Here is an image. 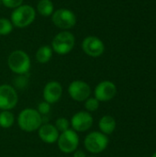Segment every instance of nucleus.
Wrapping results in <instances>:
<instances>
[{
	"mask_svg": "<svg viewBox=\"0 0 156 157\" xmlns=\"http://www.w3.org/2000/svg\"><path fill=\"white\" fill-rule=\"evenodd\" d=\"M17 124L19 128L27 132H32L42 125V116L34 109H25L18 114Z\"/></svg>",
	"mask_w": 156,
	"mask_h": 157,
	"instance_id": "1",
	"label": "nucleus"
},
{
	"mask_svg": "<svg viewBox=\"0 0 156 157\" xmlns=\"http://www.w3.org/2000/svg\"><path fill=\"white\" fill-rule=\"evenodd\" d=\"M7 65L13 73L17 75H26L30 68V59L25 52L17 50L9 54Z\"/></svg>",
	"mask_w": 156,
	"mask_h": 157,
	"instance_id": "2",
	"label": "nucleus"
},
{
	"mask_svg": "<svg viewBox=\"0 0 156 157\" xmlns=\"http://www.w3.org/2000/svg\"><path fill=\"white\" fill-rule=\"evenodd\" d=\"M36 17L35 9L29 5H21L15 8L11 14V22L17 28H25L29 26Z\"/></svg>",
	"mask_w": 156,
	"mask_h": 157,
	"instance_id": "3",
	"label": "nucleus"
},
{
	"mask_svg": "<svg viewBox=\"0 0 156 157\" xmlns=\"http://www.w3.org/2000/svg\"><path fill=\"white\" fill-rule=\"evenodd\" d=\"M74 43L75 38L74 34L68 30H63L52 39L51 49L60 55H65L74 49Z\"/></svg>",
	"mask_w": 156,
	"mask_h": 157,
	"instance_id": "4",
	"label": "nucleus"
},
{
	"mask_svg": "<svg viewBox=\"0 0 156 157\" xmlns=\"http://www.w3.org/2000/svg\"><path fill=\"white\" fill-rule=\"evenodd\" d=\"M84 144L85 148L88 152L92 154H99L107 148L108 144V138L102 132H92L85 138Z\"/></svg>",
	"mask_w": 156,
	"mask_h": 157,
	"instance_id": "5",
	"label": "nucleus"
},
{
	"mask_svg": "<svg viewBox=\"0 0 156 157\" xmlns=\"http://www.w3.org/2000/svg\"><path fill=\"white\" fill-rule=\"evenodd\" d=\"M52 23L63 30H68L76 24V17L74 13L67 8H60L53 11L51 15Z\"/></svg>",
	"mask_w": 156,
	"mask_h": 157,
	"instance_id": "6",
	"label": "nucleus"
},
{
	"mask_svg": "<svg viewBox=\"0 0 156 157\" xmlns=\"http://www.w3.org/2000/svg\"><path fill=\"white\" fill-rule=\"evenodd\" d=\"M57 144L61 152L64 154L74 153L79 145V137L73 129L61 132L57 140Z\"/></svg>",
	"mask_w": 156,
	"mask_h": 157,
	"instance_id": "7",
	"label": "nucleus"
},
{
	"mask_svg": "<svg viewBox=\"0 0 156 157\" xmlns=\"http://www.w3.org/2000/svg\"><path fill=\"white\" fill-rule=\"evenodd\" d=\"M18 96L16 89L9 85L0 86V109L10 110L16 107Z\"/></svg>",
	"mask_w": 156,
	"mask_h": 157,
	"instance_id": "8",
	"label": "nucleus"
},
{
	"mask_svg": "<svg viewBox=\"0 0 156 157\" xmlns=\"http://www.w3.org/2000/svg\"><path fill=\"white\" fill-rule=\"evenodd\" d=\"M68 93L72 99L82 102L86 101L89 98L91 94V88L86 82L82 80H74L69 85Z\"/></svg>",
	"mask_w": 156,
	"mask_h": 157,
	"instance_id": "9",
	"label": "nucleus"
},
{
	"mask_svg": "<svg viewBox=\"0 0 156 157\" xmlns=\"http://www.w3.org/2000/svg\"><path fill=\"white\" fill-rule=\"evenodd\" d=\"M82 49L86 54L91 57H98L103 54L105 45L103 41L95 36H88L85 38L82 43Z\"/></svg>",
	"mask_w": 156,
	"mask_h": 157,
	"instance_id": "10",
	"label": "nucleus"
},
{
	"mask_svg": "<svg viewBox=\"0 0 156 157\" xmlns=\"http://www.w3.org/2000/svg\"><path fill=\"white\" fill-rule=\"evenodd\" d=\"M70 125L74 132H86L93 125V117L87 111H78L72 117Z\"/></svg>",
	"mask_w": 156,
	"mask_h": 157,
	"instance_id": "11",
	"label": "nucleus"
},
{
	"mask_svg": "<svg viewBox=\"0 0 156 157\" xmlns=\"http://www.w3.org/2000/svg\"><path fill=\"white\" fill-rule=\"evenodd\" d=\"M117 93V87L115 84L110 81H103L100 82L95 88L94 94L95 98L98 101L106 102L111 100Z\"/></svg>",
	"mask_w": 156,
	"mask_h": 157,
	"instance_id": "12",
	"label": "nucleus"
},
{
	"mask_svg": "<svg viewBox=\"0 0 156 157\" xmlns=\"http://www.w3.org/2000/svg\"><path fill=\"white\" fill-rule=\"evenodd\" d=\"M63 95V86L62 85L57 81H51L48 82L42 92V96L44 98V101L48 102L49 104L56 103L60 100Z\"/></svg>",
	"mask_w": 156,
	"mask_h": 157,
	"instance_id": "13",
	"label": "nucleus"
},
{
	"mask_svg": "<svg viewBox=\"0 0 156 157\" xmlns=\"http://www.w3.org/2000/svg\"><path fill=\"white\" fill-rule=\"evenodd\" d=\"M60 132L56 127L52 124H43L39 128V137L40 140L46 144H51L57 143Z\"/></svg>",
	"mask_w": 156,
	"mask_h": 157,
	"instance_id": "14",
	"label": "nucleus"
},
{
	"mask_svg": "<svg viewBox=\"0 0 156 157\" xmlns=\"http://www.w3.org/2000/svg\"><path fill=\"white\" fill-rule=\"evenodd\" d=\"M98 126H99V129L102 133H104L106 135L111 134L116 129L115 119L108 115L104 116L100 119V121L98 122Z\"/></svg>",
	"mask_w": 156,
	"mask_h": 157,
	"instance_id": "15",
	"label": "nucleus"
},
{
	"mask_svg": "<svg viewBox=\"0 0 156 157\" xmlns=\"http://www.w3.org/2000/svg\"><path fill=\"white\" fill-rule=\"evenodd\" d=\"M52 55V49L50 46H41L40 48L38 49L36 54H35V58L36 61L40 63H48Z\"/></svg>",
	"mask_w": 156,
	"mask_h": 157,
	"instance_id": "16",
	"label": "nucleus"
},
{
	"mask_svg": "<svg viewBox=\"0 0 156 157\" xmlns=\"http://www.w3.org/2000/svg\"><path fill=\"white\" fill-rule=\"evenodd\" d=\"M54 6L51 0H40L37 4V10L42 17L51 16L53 13Z\"/></svg>",
	"mask_w": 156,
	"mask_h": 157,
	"instance_id": "17",
	"label": "nucleus"
},
{
	"mask_svg": "<svg viewBox=\"0 0 156 157\" xmlns=\"http://www.w3.org/2000/svg\"><path fill=\"white\" fill-rule=\"evenodd\" d=\"M15 122V117L9 110H3L0 112V127L8 129L13 126Z\"/></svg>",
	"mask_w": 156,
	"mask_h": 157,
	"instance_id": "18",
	"label": "nucleus"
},
{
	"mask_svg": "<svg viewBox=\"0 0 156 157\" xmlns=\"http://www.w3.org/2000/svg\"><path fill=\"white\" fill-rule=\"evenodd\" d=\"M13 24L12 22L6 18V17H0V35L6 36L11 33L13 30Z\"/></svg>",
	"mask_w": 156,
	"mask_h": 157,
	"instance_id": "19",
	"label": "nucleus"
},
{
	"mask_svg": "<svg viewBox=\"0 0 156 157\" xmlns=\"http://www.w3.org/2000/svg\"><path fill=\"white\" fill-rule=\"evenodd\" d=\"M99 107V101L95 98H88L86 100L85 108L87 112H94L96 111Z\"/></svg>",
	"mask_w": 156,
	"mask_h": 157,
	"instance_id": "20",
	"label": "nucleus"
},
{
	"mask_svg": "<svg viewBox=\"0 0 156 157\" xmlns=\"http://www.w3.org/2000/svg\"><path fill=\"white\" fill-rule=\"evenodd\" d=\"M56 129L58 130L59 132H63L65 131H67L70 127V122L66 118H59L56 120L55 121V125Z\"/></svg>",
	"mask_w": 156,
	"mask_h": 157,
	"instance_id": "21",
	"label": "nucleus"
},
{
	"mask_svg": "<svg viewBox=\"0 0 156 157\" xmlns=\"http://www.w3.org/2000/svg\"><path fill=\"white\" fill-rule=\"evenodd\" d=\"M1 3L7 8H17L23 5V0H1Z\"/></svg>",
	"mask_w": 156,
	"mask_h": 157,
	"instance_id": "22",
	"label": "nucleus"
},
{
	"mask_svg": "<svg viewBox=\"0 0 156 157\" xmlns=\"http://www.w3.org/2000/svg\"><path fill=\"white\" fill-rule=\"evenodd\" d=\"M38 112L42 116V115H47L50 110H51V104H49L46 101H42L38 105Z\"/></svg>",
	"mask_w": 156,
	"mask_h": 157,
	"instance_id": "23",
	"label": "nucleus"
},
{
	"mask_svg": "<svg viewBox=\"0 0 156 157\" xmlns=\"http://www.w3.org/2000/svg\"><path fill=\"white\" fill-rule=\"evenodd\" d=\"M28 83V78L25 76V75H18V76L15 79V86H17L18 88L24 87Z\"/></svg>",
	"mask_w": 156,
	"mask_h": 157,
	"instance_id": "24",
	"label": "nucleus"
},
{
	"mask_svg": "<svg viewBox=\"0 0 156 157\" xmlns=\"http://www.w3.org/2000/svg\"><path fill=\"white\" fill-rule=\"evenodd\" d=\"M73 157H86L85 152L81 151V150H75L74 152V156Z\"/></svg>",
	"mask_w": 156,
	"mask_h": 157,
	"instance_id": "25",
	"label": "nucleus"
},
{
	"mask_svg": "<svg viewBox=\"0 0 156 157\" xmlns=\"http://www.w3.org/2000/svg\"><path fill=\"white\" fill-rule=\"evenodd\" d=\"M152 157H156V153H155V154H154V155H153V156H152Z\"/></svg>",
	"mask_w": 156,
	"mask_h": 157,
	"instance_id": "26",
	"label": "nucleus"
},
{
	"mask_svg": "<svg viewBox=\"0 0 156 157\" xmlns=\"http://www.w3.org/2000/svg\"><path fill=\"white\" fill-rule=\"evenodd\" d=\"M0 4H1V0H0Z\"/></svg>",
	"mask_w": 156,
	"mask_h": 157,
	"instance_id": "27",
	"label": "nucleus"
},
{
	"mask_svg": "<svg viewBox=\"0 0 156 157\" xmlns=\"http://www.w3.org/2000/svg\"><path fill=\"white\" fill-rule=\"evenodd\" d=\"M89 157H94V156H89Z\"/></svg>",
	"mask_w": 156,
	"mask_h": 157,
	"instance_id": "28",
	"label": "nucleus"
}]
</instances>
